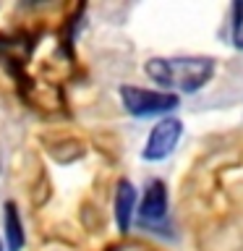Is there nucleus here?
Wrapping results in <instances>:
<instances>
[{
    "label": "nucleus",
    "mask_w": 243,
    "mask_h": 251,
    "mask_svg": "<svg viewBox=\"0 0 243 251\" xmlns=\"http://www.w3.org/2000/svg\"><path fill=\"white\" fill-rule=\"evenodd\" d=\"M146 76L165 89L199 92L215 76V60L201 55H180V58H152L146 60Z\"/></svg>",
    "instance_id": "f257e3e1"
},
{
    "label": "nucleus",
    "mask_w": 243,
    "mask_h": 251,
    "mask_svg": "<svg viewBox=\"0 0 243 251\" xmlns=\"http://www.w3.org/2000/svg\"><path fill=\"white\" fill-rule=\"evenodd\" d=\"M121 100L125 110L136 118L170 113V110L178 107V97L172 92H152V89H141V86H121Z\"/></svg>",
    "instance_id": "f03ea898"
},
{
    "label": "nucleus",
    "mask_w": 243,
    "mask_h": 251,
    "mask_svg": "<svg viewBox=\"0 0 243 251\" xmlns=\"http://www.w3.org/2000/svg\"><path fill=\"white\" fill-rule=\"evenodd\" d=\"M180 133H183V123H180L178 118H162V121L152 128V133L146 136V147H144V152H141V157L149 162L165 160V157L172 154V149L178 147Z\"/></svg>",
    "instance_id": "7ed1b4c3"
},
{
    "label": "nucleus",
    "mask_w": 243,
    "mask_h": 251,
    "mask_svg": "<svg viewBox=\"0 0 243 251\" xmlns=\"http://www.w3.org/2000/svg\"><path fill=\"white\" fill-rule=\"evenodd\" d=\"M168 217V188L162 180H152L139 204V220L144 225H157Z\"/></svg>",
    "instance_id": "20e7f679"
},
{
    "label": "nucleus",
    "mask_w": 243,
    "mask_h": 251,
    "mask_svg": "<svg viewBox=\"0 0 243 251\" xmlns=\"http://www.w3.org/2000/svg\"><path fill=\"white\" fill-rule=\"evenodd\" d=\"M133 209H136V188H133L131 180H121L115 191V220H118L121 233H128Z\"/></svg>",
    "instance_id": "39448f33"
},
{
    "label": "nucleus",
    "mask_w": 243,
    "mask_h": 251,
    "mask_svg": "<svg viewBox=\"0 0 243 251\" xmlns=\"http://www.w3.org/2000/svg\"><path fill=\"white\" fill-rule=\"evenodd\" d=\"M3 225H5V249L8 251H21L24 246V227H21V217L13 201H8L3 207Z\"/></svg>",
    "instance_id": "423d86ee"
},
{
    "label": "nucleus",
    "mask_w": 243,
    "mask_h": 251,
    "mask_svg": "<svg viewBox=\"0 0 243 251\" xmlns=\"http://www.w3.org/2000/svg\"><path fill=\"white\" fill-rule=\"evenodd\" d=\"M233 45L243 50V0L233 5Z\"/></svg>",
    "instance_id": "0eeeda50"
},
{
    "label": "nucleus",
    "mask_w": 243,
    "mask_h": 251,
    "mask_svg": "<svg viewBox=\"0 0 243 251\" xmlns=\"http://www.w3.org/2000/svg\"><path fill=\"white\" fill-rule=\"evenodd\" d=\"M0 251H3V241H0Z\"/></svg>",
    "instance_id": "6e6552de"
}]
</instances>
